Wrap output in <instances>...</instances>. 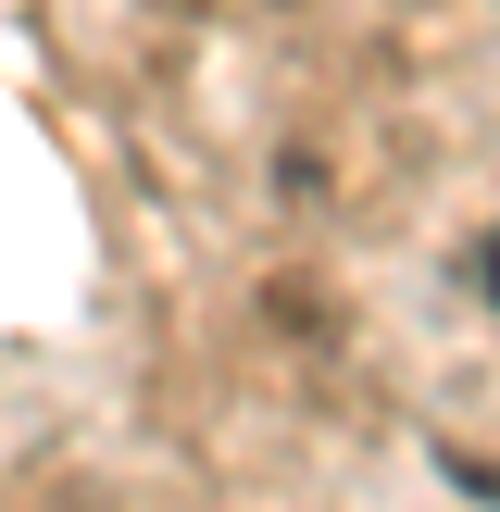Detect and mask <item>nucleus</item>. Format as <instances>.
Here are the masks:
<instances>
[{"label":"nucleus","mask_w":500,"mask_h":512,"mask_svg":"<svg viewBox=\"0 0 500 512\" xmlns=\"http://www.w3.org/2000/svg\"><path fill=\"white\" fill-rule=\"evenodd\" d=\"M475 288H488V300H500V225H488V250H475Z\"/></svg>","instance_id":"obj_1"}]
</instances>
